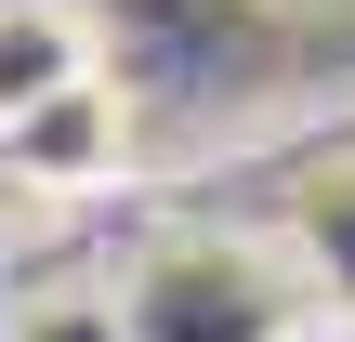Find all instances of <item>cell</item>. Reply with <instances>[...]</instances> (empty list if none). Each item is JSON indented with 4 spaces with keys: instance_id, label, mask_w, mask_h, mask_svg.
Wrapping results in <instances>:
<instances>
[{
    "instance_id": "7a4b0ae2",
    "label": "cell",
    "mask_w": 355,
    "mask_h": 342,
    "mask_svg": "<svg viewBox=\"0 0 355 342\" xmlns=\"http://www.w3.org/2000/svg\"><path fill=\"white\" fill-rule=\"evenodd\" d=\"M0 171H13L26 198H92V185H119V171H132V105H119L105 79H79V92L26 105V119L0 132Z\"/></svg>"
},
{
    "instance_id": "6da1fadb",
    "label": "cell",
    "mask_w": 355,
    "mask_h": 342,
    "mask_svg": "<svg viewBox=\"0 0 355 342\" xmlns=\"http://www.w3.org/2000/svg\"><path fill=\"white\" fill-rule=\"evenodd\" d=\"M132 342H290V277L250 237H171L132 277Z\"/></svg>"
},
{
    "instance_id": "5b68a950",
    "label": "cell",
    "mask_w": 355,
    "mask_h": 342,
    "mask_svg": "<svg viewBox=\"0 0 355 342\" xmlns=\"http://www.w3.org/2000/svg\"><path fill=\"white\" fill-rule=\"evenodd\" d=\"M0 342H13V316H0Z\"/></svg>"
},
{
    "instance_id": "3957f363",
    "label": "cell",
    "mask_w": 355,
    "mask_h": 342,
    "mask_svg": "<svg viewBox=\"0 0 355 342\" xmlns=\"http://www.w3.org/2000/svg\"><path fill=\"white\" fill-rule=\"evenodd\" d=\"M79 79H105V66H92V13H79V0H0V132H13L26 105L79 92Z\"/></svg>"
},
{
    "instance_id": "277c9868",
    "label": "cell",
    "mask_w": 355,
    "mask_h": 342,
    "mask_svg": "<svg viewBox=\"0 0 355 342\" xmlns=\"http://www.w3.org/2000/svg\"><path fill=\"white\" fill-rule=\"evenodd\" d=\"M13 342H132V303H105V290H40V303H13Z\"/></svg>"
}]
</instances>
